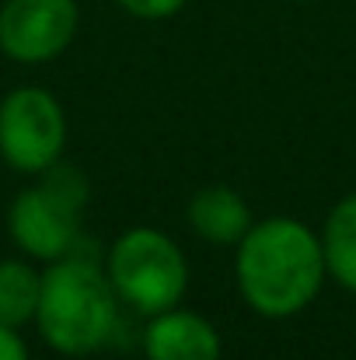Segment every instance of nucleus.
Instances as JSON below:
<instances>
[{"instance_id":"1","label":"nucleus","mask_w":356,"mask_h":360,"mask_svg":"<svg viewBox=\"0 0 356 360\" xmlns=\"http://www.w3.org/2000/svg\"><path fill=\"white\" fill-rule=\"evenodd\" d=\"M322 238L294 217L251 224L237 241V290L265 319L308 308L325 283Z\"/></svg>"},{"instance_id":"2","label":"nucleus","mask_w":356,"mask_h":360,"mask_svg":"<svg viewBox=\"0 0 356 360\" xmlns=\"http://www.w3.org/2000/svg\"><path fill=\"white\" fill-rule=\"evenodd\" d=\"M116 301L112 280L95 262L63 255L42 273L39 336L63 357H88L109 343L119 322Z\"/></svg>"},{"instance_id":"3","label":"nucleus","mask_w":356,"mask_h":360,"mask_svg":"<svg viewBox=\"0 0 356 360\" xmlns=\"http://www.w3.org/2000/svg\"><path fill=\"white\" fill-rule=\"evenodd\" d=\"M88 207V179L77 168L53 165L42 172V182L21 189L7 210V231L14 245L32 255L56 262L74 252L81 241V214Z\"/></svg>"},{"instance_id":"4","label":"nucleus","mask_w":356,"mask_h":360,"mask_svg":"<svg viewBox=\"0 0 356 360\" xmlns=\"http://www.w3.org/2000/svg\"><path fill=\"white\" fill-rule=\"evenodd\" d=\"M109 280L116 294L143 315L175 308L189 287V266L175 241L154 228H133L109 248Z\"/></svg>"},{"instance_id":"5","label":"nucleus","mask_w":356,"mask_h":360,"mask_svg":"<svg viewBox=\"0 0 356 360\" xmlns=\"http://www.w3.org/2000/svg\"><path fill=\"white\" fill-rule=\"evenodd\" d=\"M67 143V116L46 88H14L0 102V158L25 175L53 168Z\"/></svg>"},{"instance_id":"6","label":"nucleus","mask_w":356,"mask_h":360,"mask_svg":"<svg viewBox=\"0 0 356 360\" xmlns=\"http://www.w3.org/2000/svg\"><path fill=\"white\" fill-rule=\"evenodd\" d=\"M77 25V0H4L0 53L14 63H49L67 53Z\"/></svg>"},{"instance_id":"7","label":"nucleus","mask_w":356,"mask_h":360,"mask_svg":"<svg viewBox=\"0 0 356 360\" xmlns=\"http://www.w3.org/2000/svg\"><path fill=\"white\" fill-rule=\"evenodd\" d=\"M143 354L147 360H220V333L196 311L168 308L150 315Z\"/></svg>"},{"instance_id":"8","label":"nucleus","mask_w":356,"mask_h":360,"mask_svg":"<svg viewBox=\"0 0 356 360\" xmlns=\"http://www.w3.org/2000/svg\"><path fill=\"white\" fill-rule=\"evenodd\" d=\"M189 224L210 245H237L251 228V210L231 186H203L189 200Z\"/></svg>"},{"instance_id":"9","label":"nucleus","mask_w":356,"mask_h":360,"mask_svg":"<svg viewBox=\"0 0 356 360\" xmlns=\"http://www.w3.org/2000/svg\"><path fill=\"white\" fill-rule=\"evenodd\" d=\"M39 294H42V273H35V266L21 259L0 262V326L25 329L28 322H35Z\"/></svg>"},{"instance_id":"10","label":"nucleus","mask_w":356,"mask_h":360,"mask_svg":"<svg viewBox=\"0 0 356 360\" xmlns=\"http://www.w3.org/2000/svg\"><path fill=\"white\" fill-rule=\"evenodd\" d=\"M325 269L346 287L356 290V193L339 200L322 231Z\"/></svg>"},{"instance_id":"11","label":"nucleus","mask_w":356,"mask_h":360,"mask_svg":"<svg viewBox=\"0 0 356 360\" xmlns=\"http://www.w3.org/2000/svg\"><path fill=\"white\" fill-rule=\"evenodd\" d=\"M116 4L143 21H161V18H171L185 7V0H116Z\"/></svg>"},{"instance_id":"12","label":"nucleus","mask_w":356,"mask_h":360,"mask_svg":"<svg viewBox=\"0 0 356 360\" xmlns=\"http://www.w3.org/2000/svg\"><path fill=\"white\" fill-rule=\"evenodd\" d=\"M0 360H28V347L21 340V329L0 326Z\"/></svg>"},{"instance_id":"13","label":"nucleus","mask_w":356,"mask_h":360,"mask_svg":"<svg viewBox=\"0 0 356 360\" xmlns=\"http://www.w3.org/2000/svg\"><path fill=\"white\" fill-rule=\"evenodd\" d=\"M297 4H311V0H297Z\"/></svg>"}]
</instances>
